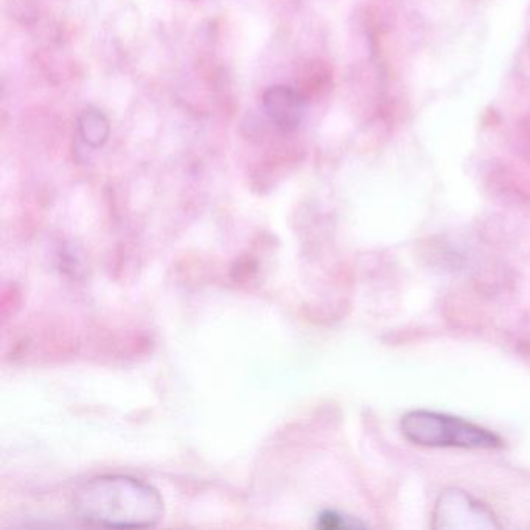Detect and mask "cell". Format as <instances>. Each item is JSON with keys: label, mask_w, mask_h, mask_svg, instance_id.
<instances>
[{"label": "cell", "mask_w": 530, "mask_h": 530, "mask_svg": "<svg viewBox=\"0 0 530 530\" xmlns=\"http://www.w3.org/2000/svg\"><path fill=\"white\" fill-rule=\"evenodd\" d=\"M80 520L102 527H153L164 518V499L147 482L109 475L84 482L75 490Z\"/></svg>", "instance_id": "obj_1"}, {"label": "cell", "mask_w": 530, "mask_h": 530, "mask_svg": "<svg viewBox=\"0 0 530 530\" xmlns=\"http://www.w3.org/2000/svg\"><path fill=\"white\" fill-rule=\"evenodd\" d=\"M400 428L406 440L420 447H456L467 450H495L503 447V440L489 429L453 415L426 409L406 412L401 417Z\"/></svg>", "instance_id": "obj_2"}, {"label": "cell", "mask_w": 530, "mask_h": 530, "mask_svg": "<svg viewBox=\"0 0 530 530\" xmlns=\"http://www.w3.org/2000/svg\"><path fill=\"white\" fill-rule=\"evenodd\" d=\"M434 529H495V515L484 504L462 490L451 489L440 495L434 510Z\"/></svg>", "instance_id": "obj_3"}, {"label": "cell", "mask_w": 530, "mask_h": 530, "mask_svg": "<svg viewBox=\"0 0 530 530\" xmlns=\"http://www.w3.org/2000/svg\"><path fill=\"white\" fill-rule=\"evenodd\" d=\"M263 109L280 131L296 130L305 116V98L290 86H272L263 94Z\"/></svg>", "instance_id": "obj_4"}, {"label": "cell", "mask_w": 530, "mask_h": 530, "mask_svg": "<svg viewBox=\"0 0 530 530\" xmlns=\"http://www.w3.org/2000/svg\"><path fill=\"white\" fill-rule=\"evenodd\" d=\"M78 131L81 139L91 147H102L109 137V122L105 114L98 109H86L78 119Z\"/></svg>", "instance_id": "obj_5"}, {"label": "cell", "mask_w": 530, "mask_h": 530, "mask_svg": "<svg viewBox=\"0 0 530 530\" xmlns=\"http://www.w3.org/2000/svg\"><path fill=\"white\" fill-rule=\"evenodd\" d=\"M493 185L501 195H506L507 198L515 199V201H529L530 199L529 184L524 181L523 176L510 168L504 167L496 171L493 175Z\"/></svg>", "instance_id": "obj_6"}, {"label": "cell", "mask_w": 530, "mask_h": 530, "mask_svg": "<svg viewBox=\"0 0 530 530\" xmlns=\"http://www.w3.org/2000/svg\"><path fill=\"white\" fill-rule=\"evenodd\" d=\"M319 527L324 529H353V527H364L363 523L353 520V518L346 517L342 513L335 512V510H325L319 515Z\"/></svg>", "instance_id": "obj_7"}, {"label": "cell", "mask_w": 530, "mask_h": 530, "mask_svg": "<svg viewBox=\"0 0 530 530\" xmlns=\"http://www.w3.org/2000/svg\"><path fill=\"white\" fill-rule=\"evenodd\" d=\"M523 131L524 136H526L527 139H530V116H527L526 120L523 122Z\"/></svg>", "instance_id": "obj_8"}, {"label": "cell", "mask_w": 530, "mask_h": 530, "mask_svg": "<svg viewBox=\"0 0 530 530\" xmlns=\"http://www.w3.org/2000/svg\"><path fill=\"white\" fill-rule=\"evenodd\" d=\"M524 346H526L527 349H529V352H527V355H529V358H530V342H527V344H524Z\"/></svg>", "instance_id": "obj_9"}]
</instances>
